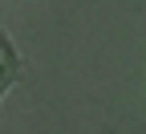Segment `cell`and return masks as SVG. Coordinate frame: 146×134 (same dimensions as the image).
Returning <instances> with one entry per match:
<instances>
[{
    "label": "cell",
    "mask_w": 146,
    "mask_h": 134,
    "mask_svg": "<svg viewBox=\"0 0 146 134\" xmlns=\"http://www.w3.org/2000/svg\"><path fill=\"white\" fill-rule=\"evenodd\" d=\"M16 81H25V57H21V49L12 45V37L0 29V102H4V93Z\"/></svg>",
    "instance_id": "1"
}]
</instances>
